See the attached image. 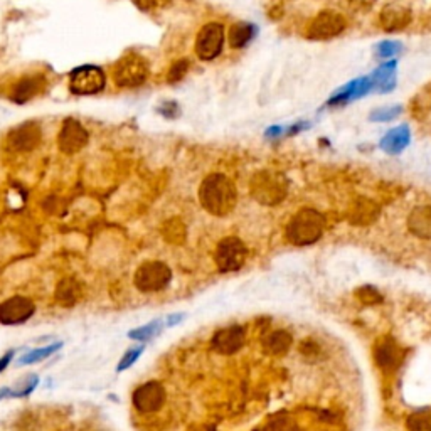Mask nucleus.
<instances>
[{"label":"nucleus","instance_id":"1","mask_svg":"<svg viewBox=\"0 0 431 431\" xmlns=\"http://www.w3.org/2000/svg\"><path fill=\"white\" fill-rule=\"evenodd\" d=\"M199 200L212 216H228L236 207L238 191L224 174H211L200 184Z\"/></svg>","mask_w":431,"mask_h":431},{"label":"nucleus","instance_id":"2","mask_svg":"<svg viewBox=\"0 0 431 431\" xmlns=\"http://www.w3.org/2000/svg\"><path fill=\"white\" fill-rule=\"evenodd\" d=\"M325 219L319 211L310 207L300 209L287 224V240L295 246H308L320 240Z\"/></svg>","mask_w":431,"mask_h":431},{"label":"nucleus","instance_id":"3","mask_svg":"<svg viewBox=\"0 0 431 431\" xmlns=\"http://www.w3.org/2000/svg\"><path fill=\"white\" fill-rule=\"evenodd\" d=\"M287 191L288 184L282 174L261 170L251 179V194L258 203L266 204V206H275V204L282 203L287 196Z\"/></svg>","mask_w":431,"mask_h":431},{"label":"nucleus","instance_id":"4","mask_svg":"<svg viewBox=\"0 0 431 431\" xmlns=\"http://www.w3.org/2000/svg\"><path fill=\"white\" fill-rule=\"evenodd\" d=\"M149 78V62L135 53L125 54L113 68V81L120 88H137Z\"/></svg>","mask_w":431,"mask_h":431},{"label":"nucleus","instance_id":"5","mask_svg":"<svg viewBox=\"0 0 431 431\" xmlns=\"http://www.w3.org/2000/svg\"><path fill=\"white\" fill-rule=\"evenodd\" d=\"M172 280V270L164 261H147L138 266L135 273V287L144 294L162 292Z\"/></svg>","mask_w":431,"mask_h":431},{"label":"nucleus","instance_id":"6","mask_svg":"<svg viewBox=\"0 0 431 431\" xmlns=\"http://www.w3.org/2000/svg\"><path fill=\"white\" fill-rule=\"evenodd\" d=\"M224 48V26L219 22H209L200 27L196 37V54L200 61H212Z\"/></svg>","mask_w":431,"mask_h":431},{"label":"nucleus","instance_id":"7","mask_svg":"<svg viewBox=\"0 0 431 431\" xmlns=\"http://www.w3.org/2000/svg\"><path fill=\"white\" fill-rule=\"evenodd\" d=\"M107 85V76L103 69L96 66H81L71 73L69 78V90L71 93L78 96H90L96 95L103 90Z\"/></svg>","mask_w":431,"mask_h":431},{"label":"nucleus","instance_id":"8","mask_svg":"<svg viewBox=\"0 0 431 431\" xmlns=\"http://www.w3.org/2000/svg\"><path fill=\"white\" fill-rule=\"evenodd\" d=\"M246 256H248V249H246L245 242L240 238H224L223 241L217 245L216 248V265L221 271L229 273V271H236L245 265Z\"/></svg>","mask_w":431,"mask_h":431},{"label":"nucleus","instance_id":"9","mask_svg":"<svg viewBox=\"0 0 431 431\" xmlns=\"http://www.w3.org/2000/svg\"><path fill=\"white\" fill-rule=\"evenodd\" d=\"M347 26L344 15L334 11H324L308 24L307 36L312 41H329L341 36Z\"/></svg>","mask_w":431,"mask_h":431},{"label":"nucleus","instance_id":"10","mask_svg":"<svg viewBox=\"0 0 431 431\" xmlns=\"http://www.w3.org/2000/svg\"><path fill=\"white\" fill-rule=\"evenodd\" d=\"M88 140H90V133L86 132V128L78 120L68 118L64 120L57 135V147L66 156H73L86 147Z\"/></svg>","mask_w":431,"mask_h":431},{"label":"nucleus","instance_id":"11","mask_svg":"<svg viewBox=\"0 0 431 431\" xmlns=\"http://www.w3.org/2000/svg\"><path fill=\"white\" fill-rule=\"evenodd\" d=\"M36 313V305L26 296H11L0 303V324L19 325L31 319Z\"/></svg>","mask_w":431,"mask_h":431},{"label":"nucleus","instance_id":"12","mask_svg":"<svg viewBox=\"0 0 431 431\" xmlns=\"http://www.w3.org/2000/svg\"><path fill=\"white\" fill-rule=\"evenodd\" d=\"M165 403V389L157 381L142 384L133 392V406L140 413H156Z\"/></svg>","mask_w":431,"mask_h":431},{"label":"nucleus","instance_id":"13","mask_svg":"<svg viewBox=\"0 0 431 431\" xmlns=\"http://www.w3.org/2000/svg\"><path fill=\"white\" fill-rule=\"evenodd\" d=\"M41 142V128L34 121H26L11 130L6 138V145L14 152H29L36 149Z\"/></svg>","mask_w":431,"mask_h":431},{"label":"nucleus","instance_id":"14","mask_svg":"<svg viewBox=\"0 0 431 431\" xmlns=\"http://www.w3.org/2000/svg\"><path fill=\"white\" fill-rule=\"evenodd\" d=\"M404 353L401 349L399 344L392 337H381L374 346V359L376 364L383 369L384 372H391L399 367V364L403 362Z\"/></svg>","mask_w":431,"mask_h":431},{"label":"nucleus","instance_id":"15","mask_svg":"<svg viewBox=\"0 0 431 431\" xmlns=\"http://www.w3.org/2000/svg\"><path fill=\"white\" fill-rule=\"evenodd\" d=\"M245 329L240 325H231V327H224L217 330L212 337L211 344L219 354H234L241 349L245 344Z\"/></svg>","mask_w":431,"mask_h":431},{"label":"nucleus","instance_id":"16","mask_svg":"<svg viewBox=\"0 0 431 431\" xmlns=\"http://www.w3.org/2000/svg\"><path fill=\"white\" fill-rule=\"evenodd\" d=\"M372 91V81L369 76L357 78L354 81L347 83L346 86H342L341 90L336 91L332 96L329 98L327 104L329 107H338V104H347L350 102H355V100L362 98L367 93Z\"/></svg>","mask_w":431,"mask_h":431},{"label":"nucleus","instance_id":"17","mask_svg":"<svg viewBox=\"0 0 431 431\" xmlns=\"http://www.w3.org/2000/svg\"><path fill=\"white\" fill-rule=\"evenodd\" d=\"M381 26L386 31H399L409 26L411 22V12L399 4H389L381 11Z\"/></svg>","mask_w":431,"mask_h":431},{"label":"nucleus","instance_id":"18","mask_svg":"<svg viewBox=\"0 0 431 431\" xmlns=\"http://www.w3.org/2000/svg\"><path fill=\"white\" fill-rule=\"evenodd\" d=\"M409 142H411V132H409L408 125H401V127H396L381 138L379 147L384 150V152L389 153V156H397L403 150L408 147Z\"/></svg>","mask_w":431,"mask_h":431},{"label":"nucleus","instance_id":"19","mask_svg":"<svg viewBox=\"0 0 431 431\" xmlns=\"http://www.w3.org/2000/svg\"><path fill=\"white\" fill-rule=\"evenodd\" d=\"M396 61H388L384 64H381L374 73L371 74L372 81V91H378V93H389L391 90H395L396 86Z\"/></svg>","mask_w":431,"mask_h":431},{"label":"nucleus","instance_id":"20","mask_svg":"<svg viewBox=\"0 0 431 431\" xmlns=\"http://www.w3.org/2000/svg\"><path fill=\"white\" fill-rule=\"evenodd\" d=\"M408 229L414 236L430 240L431 238V206L414 207L408 217Z\"/></svg>","mask_w":431,"mask_h":431},{"label":"nucleus","instance_id":"21","mask_svg":"<svg viewBox=\"0 0 431 431\" xmlns=\"http://www.w3.org/2000/svg\"><path fill=\"white\" fill-rule=\"evenodd\" d=\"M41 88H43V78L41 76L24 78L14 86L11 98L14 100L15 103L22 104L29 102V100L34 98V96L41 91Z\"/></svg>","mask_w":431,"mask_h":431},{"label":"nucleus","instance_id":"22","mask_svg":"<svg viewBox=\"0 0 431 431\" xmlns=\"http://www.w3.org/2000/svg\"><path fill=\"white\" fill-rule=\"evenodd\" d=\"M292 342H294V338H292L290 332H287V330H275V332L268 334L265 341H263V349L270 355H283L288 353Z\"/></svg>","mask_w":431,"mask_h":431},{"label":"nucleus","instance_id":"23","mask_svg":"<svg viewBox=\"0 0 431 431\" xmlns=\"http://www.w3.org/2000/svg\"><path fill=\"white\" fill-rule=\"evenodd\" d=\"M83 295V288L76 280L66 278L57 285L56 288V300L60 305L64 307H71V305H76Z\"/></svg>","mask_w":431,"mask_h":431},{"label":"nucleus","instance_id":"24","mask_svg":"<svg viewBox=\"0 0 431 431\" xmlns=\"http://www.w3.org/2000/svg\"><path fill=\"white\" fill-rule=\"evenodd\" d=\"M378 217H379V207L369 199H361L353 209L350 221H353V224L364 226L374 223Z\"/></svg>","mask_w":431,"mask_h":431},{"label":"nucleus","instance_id":"25","mask_svg":"<svg viewBox=\"0 0 431 431\" xmlns=\"http://www.w3.org/2000/svg\"><path fill=\"white\" fill-rule=\"evenodd\" d=\"M256 32H258L256 26H253V24H248V22L234 24V26L231 27V31H229V44L236 49L245 48V46H248L251 41H253V37L256 36Z\"/></svg>","mask_w":431,"mask_h":431},{"label":"nucleus","instance_id":"26","mask_svg":"<svg viewBox=\"0 0 431 431\" xmlns=\"http://www.w3.org/2000/svg\"><path fill=\"white\" fill-rule=\"evenodd\" d=\"M37 384H39V378L36 374H29L24 379H20L14 388L0 389V399L2 397H26L34 391Z\"/></svg>","mask_w":431,"mask_h":431},{"label":"nucleus","instance_id":"27","mask_svg":"<svg viewBox=\"0 0 431 431\" xmlns=\"http://www.w3.org/2000/svg\"><path fill=\"white\" fill-rule=\"evenodd\" d=\"M165 327V320L164 319H156L152 322H149L147 325H144V327H137L133 329L132 332H128V337L132 338V341L137 342H149L152 341L153 337L158 336V334L162 332V329Z\"/></svg>","mask_w":431,"mask_h":431},{"label":"nucleus","instance_id":"28","mask_svg":"<svg viewBox=\"0 0 431 431\" xmlns=\"http://www.w3.org/2000/svg\"><path fill=\"white\" fill-rule=\"evenodd\" d=\"M62 342H53V344L41 347V349L31 350V353L24 354L22 357H19L18 364L19 366H29V364H37V362H43L44 359L51 357L54 353H57V350L61 349Z\"/></svg>","mask_w":431,"mask_h":431},{"label":"nucleus","instance_id":"29","mask_svg":"<svg viewBox=\"0 0 431 431\" xmlns=\"http://www.w3.org/2000/svg\"><path fill=\"white\" fill-rule=\"evenodd\" d=\"M406 428L408 431H431V413L416 411L409 414L406 420Z\"/></svg>","mask_w":431,"mask_h":431},{"label":"nucleus","instance_id":"30","mask_svg":"<svg viewBox=\"0 0 431 431\" xmlns=\"http://www.w3.org/2000/svg\"><path fill=\"white\" fill-rule=\"evenodd\" d=\"M355 296H357L359 302L364 305H378L383 302V295H381L374 287H369V285L357 288V290H355Z\"/></svg>","mask_w":431,"mask_h":431},{"label":"nucleus","instance_id":"31","mask_svg":"<svg viewBox=\"0 0 431 431\" xmlns=\"http://www.w3.org/2000/svg\"><path fill=\"white\" fill-rule=\"evenodd\" d=\"M401 113H403V108H401L399 104H395V107H386V108H379V110H374L369 115V120L384 123V121H391L397 118Z\"/></svg>","mask_w":431,"mask_h":431},{"label":"nucleus","instance_id":"32","mask_svg":"<svg viewBox=\"0 0 431 431\" xmlns=\"http://www.w3.org/2000/svg\"><path fill=\"white\" fill-rule=\"evenodd\" d=\"M187 71H189V61L187 60H179L175 61L172 66L169 68V73H167V81L169 83H179L186 78Z\"/></svg>","mask_w":431,"mask_h":431},{"label":"nucleus","instance_id":"33","mask_svg":"<svg viewBox=\"0 0 431 431\" xmlns=\"http://www.w3.org/2000/svg\"><path fill=\"white\" fill-rule=\"evenodd\" d=\"M144 350H145L144 346L133 347V349L127 350V353L123 354V357H121L118 367H116V369H118V372H123V371H127L128 367H132L133 364L138 361V357H140V355L144 354Z\"/></svg>","mask_w":431,"mask_h":431},{"label":"nucleus","instance_id":"34","mask_svg":"<svg viewBox=\"0 0 431 431\" xmlns=\"http://www.w3.org/2000/svg\"><path fill=\"white\" fill-rule=\"evenodd\" d=\"M376 51H378L379 57H392L403 51V44L397 43V41H383L376 48Z\"/></svg>","mask_w":431,"mask_h":431},{"label":"nucleus","instance_id":"35","mask_svg":"<svg viewBox=\"0 0 431 431\" xmlns=\"http://www.w3.org/2000/svg\"><path fill=\"white\" fill-rule=\"evenodd\" d=\"M135 4L138 6V9L145 11V12H152L158 11L162 7L169 6L170 0H135Z\"/></svg>","mask_w":431,"mask_h":431},{"label":"nucleus","instance_id":"36","mask_svg":"<svg viewBox=\"0 0 431 431\" xmlns=\"http://www.w3.org/2000/svg\"><path fill=\"white\" fill-rule=\"evenodd\" d=\"M158 113H160V115H164L165 118L174 120V118H177L179 115H181V110H179V104L175 102H165L164 104H160V107H158Z\"/></svg>","mask_w":431,"mask_h":431},{"label":"nucleus","instance_id":"37","mask_svg":"<svg viewBox=\"0 0 431 431\" xmlns=\"http://www.w3.org/2000/svg\"><path fill=\"white\" fill-rule=\"evenodd\" d=\"M300 350H302V354L305 357H315V355H319V346L315 344V342L312 341H305L302 342V346H300Z\"/></svg>","mask_w":431,"mask_h":431},{"label":"nucleus","instance_id":"38","mask_svg":"<svg viewBox=\"0 0 431 431\" xmlns=\"http://www.w3.org/2000/svg\"><path fill=\"white\" fill-rule=\"evenodd\" d=\"M182 319L184 313H170V315L165 317V327H174L179 322H182Z\"/></svg>","mask_w":431,"mask_h":431},{"label":"nucleus","instance_id":"39","mask_svg":"<svg viewBox=\"0 0 431 431\" xmlns=\"http://www.w3.org/2000/svg\"><path fill=\"white\" fill-rule=\"evenodd\" d=\"M14 355H15V350H9V353L4 354L2 357H0V372H2L4 369H7V366H9Z\"/></svg>","mask_w":431,"mask_h":431},{"label":"nucleus","instance_id":"40","mask_svg":"<svg viewBox=\"0 0 431 431\" xmlns=\"http://www.w3.org/2000/svg\"><path fill=\"white\" fill-rule=\"evenodd\" d=\"M275 431H296V428L290 421H278L275 425Z\"/></svg>","mask_w":431,"mask_h":431},{"label":"nucleus","instance_id":"41","mask_svg":"<svg viewBox=\"0 0 431 431\" xmlns=\"http://www.w3.org/2000/svg\"><path fill=\"white\" fill-rule=\"evenodd\" d=\"M283 132L285 130L282 127H271L266 130V137H280L283 135Z\"/></svg>","mask_w":431,"mask_h":431}]
</instances>
